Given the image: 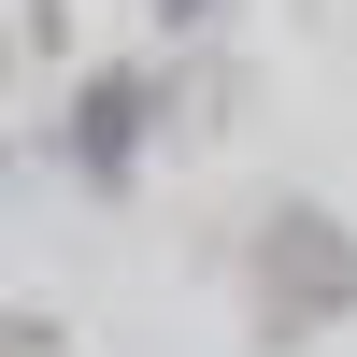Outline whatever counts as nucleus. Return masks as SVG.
Here are the masks:
<instances>
[{"label": "nucleus", "mask_w": 357, "mask_h": 357, "mask_svg": "<svg viewBox=\"0 0 357 357\" xmlns=\"http://www.w3.org/2000/svg\"><path fill=\"white\" fill-rule=\"evenodd\" d=\"M143 114H158V100H143V72H100V86L72 100V158L100 172V186H114L129 158H143Z\"/></svg>", "instance_id": "f257e3e1"}, {"label": "nucleus", "mask_w": 357, "mask_h": 357, "mask_svg": "<svg viewBox=\"0 0 357 357\" xmlns=\"http://www.w3.org/2000/svg\"><path fill=\"white\" fill-rule=\"evenodd\" d=\"M172 15H200V0H172Z\"/></svg>", "instance_id": "f03ea898"}]
</instances>
